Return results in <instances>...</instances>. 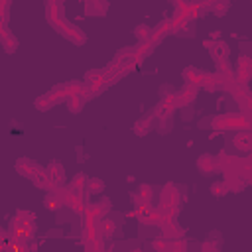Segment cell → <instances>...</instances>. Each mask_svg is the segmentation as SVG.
Returning a JSON list of instances; mask_svg holds the SVG:
<instances>
[{
    "label": "cell",
    "instance_id": "1",
    "mask_svg": "<svg viewBox=\"0 0 252 252\" xmlns=\"http://www.w3.org/2000/svg\"><path fill=\"white\" fill-rule=\"evenodd\" d=\"M45 20H47V24H49L55 32H59L61 35H65L71 43L83 45V43L87 41L85 32H83L79 26L71 24V22L65 18L63 4H49V6H45Z\"/></svg>",
    "mask_w": 252,
    "mask_h": 252
},
{
    "label": "cell",
    "instance_id": "2",
    "mask_svg": "<svg viewBox=\"0 0 252 252\" xmlns=\"http://www.w3.org/2000/svg\"><path fill=\"white\" fill-rule=\"evenodd\" d=\"M211 128L215 132H226V130H250V122L244 112H232V114H217L211 118Z\"/></svg>",
    "mask_w": 252,
    "mask_h": 252
},
{
    "label": "cell",
    "instance_id": "3",
    "mask_svg": "<svg viewBox=\"0 0 252 252\" xmlns=\"http://www.w3.org/2000/svg\"><path fill=\"white\" fill-rule=\"evenodd\" d=\"M110 211V199H102L98 203H87L85 213H83V224H93L98 222L106 213Z\"/></svg>",
    "mask_w": 252,
    "mask_h": 252
},
{
    "label": "cell",
    "instance_id": "4",
    "mask_svg": "<svg viewBox=\"0 0 252 252\" xmlns=\"http://www.w3.org/2000/svg\"><path fill=\"white\" fill-rule=\"evenodd\" d=\"M203 45L209 49V53H211V57L215 59V61H224L226 57H228V53H230V47L226 45V41H222V39H205L203 41Z\"/></svg>",
    "mask_w": 252,
    "mask_h": 252
},
{
    "label": "cell",
    "instance_id": "5",
    "mask_svg": "<svg viewBox=\"0 0 252 252\" xmlns=\"http://www.w3.org/2000/svg\"><path fill=\"white\" fill-rule=\"evenodd\" d=\"M230 94H232V98L238 102L240 112L252 110V91L248 89V85H240V83H238Z\"/></svg>",
    "mask_w": 252,
    "mask_h": 252
},
{
    "label": "cell",
    "instance_id": "6",
    "mask_svg": "<svg viewBox=\"0 0 252 252\" xmlns=\"http://www.w3.org/2000/svg\"><path fill=\"white\" fill-rule=\"evenodd\" d=\"M14 167H16V171H18L20 175H24V177H28V179H33L37 173H41V171L45 169V167H41L39 163L32 161L30 158H20Z\"/></svg>",
    "mask_w": 252,
    "mask_h": 252
},
{
    "label": "cell",
    "instance_id": "7",
    "mask_svg": "<svg viewBox=\"0 0 252 252\" xmlns=\"http://www.w3.org/2000/svg\"><path fill=\"white\" fill-rule=\"evenodd\" d=\"M167 33H173V24H171V18H165V20H161L158 26H154V28H152L150 41H152L154 45H158V43H161V41H163V37H165Z\"/></svg>",
    "mask_w": 252,
    "mask_h": 252
},
{
    "label": "cell",
    "instance_id": "8",
    "mask_svg": "<svg viewBox=\"0 0 252 252\" xmlns=\"http://www.w3.org/2000/svg\"><path fill=\"white\" fill-rule=\"evenodd\" d=\"M234 75H236V81L240 85H248V81L252 79V73H250V55H240L238 57Z\"/></svg>",
    "mask_w": 252,
    "mask_h": 252
},
{
    "label": "cell",
    "instance_id": "9",
    "mask_svg": "<svg viewBox=\"0 0 252 252\" xmlns=\"http://www.w3.org/2000/svg\"><path fill=\"white\" fill-rule=\"evenodd\" d=\"M205 75H207V71H201V69H197V67H185V69L181 71V77H183L185 85H193V87H197V89L203 87Z\"/></svg>",
    "mask_w": 252,
    "mask_h": 252
},
{
    "label": "cell",
    "instance_id": "10",
    "mask_svg": "<svg viewBox=\"0 0 252 252\" xmlns=\"http://www.w3.org/2000/svg\"><path fill=\"white\" fill-rule=\"evenodd\" d=\"M65 207H67L69 211H73L75 215H81V217H83L85 207H87L83 193H79V191H73V189H71V193H69V197H67V201H65Z\"/></svg>",
    "mask_w": 252,
    "mask_h": 252
},
{
    "label": "cell",
    "instance_id": "11",
    "mask_svg": "<svg viewBox=\"0 0 252 252\" xmlns=\"http://www.w3.org/2000/svg\"><path fill=\"white\" fill-rule=\"evenodd\" d=\"M59 102H63L61 100V96H57L53 91H47L45 94H41V96H37L35 98V108L37 110H41V112H45V110H49V108H53L55 104H59Z\"/></svg>",
    "mask_w": 252,
    "mask_h": 252
},
{
    "label": "cell",
    "instance_id": "12",
    "mask_svg": "<svg viewBox=\"0 0 252 252\" xmlns=\"http://www.w3.org/2000/svg\"><path fill=\"white\" fill-rule=\"evenodd\" d=\"M159 228H161V236H165V238H183V234H185V230H183V226L177 222V219H173V220H163Z\"/></svg>",
    "mask_w": 252,
    "mask_h": 252
},
{
    "label": "cell",
    "instance_id": "13",
    "mask_svg": "<svg viewBox=\"0 0 252 252\" xmlns=\"http://www.w3.org/2000/svg\"><path fill=\"white\" fill-rule=\"evenodd\" d=\"M0 39H2V45H4L6 53H14L18 49V39L8 30V24H0Z\"/></svg>",
    "mask_w": 252,
    "mask_h": 252
},
{
    "label": "cell",
    "instance_id": "14",
    "mask_svg": "<svg viewBox=\"0 0 252 252\" xmlns=\"http://www.w3.org/2000/svg\"><path fill=\"white\" fill-rule=\"evenodd\" d=\"M197 169L203 173V175H209L213 171L219 169V163H217V158L211 156V154H203L197 158Z\"/></svg>",
    "mask_w": 252,
    "mask_h": 252
},
{
    "label": "cell",
    "instance_id": "15",
    "mask_svg": "<svg viewBox=\"0 0 252 252\" xmlns=\"http://www.w3.org/2000/svg\"><path fill=\"white\" fill-rule=\"evenodd\" d=\"M232 144L238 152H250L252 150V130H238Z\"/></svg>",
    "mask_w": 252,
    "mask_h": 252
},
{
    "label": "cell",
    "instance_id": "16",
    "mask_svg": "<svg viewBox=\"0 0 252 252\" xmlns=\"http://www.w3.org/2000/svg\"><path fill=\"white\" fill-rule=\"evenodd\" d=\"M224 173V181H226V185H228V191H234V193H238V191H242L248 183L244 181V177L238 173V171H222Z\"/></svg>",
    "mask_w": 252,
    "mask_h": 252
},
{
    "label": "cell",
    "instance_id": "17",
    "mask_svg": "<svg viewBox=\"0 0 252 252\" xmlns=\"http://www.w3.org/2000/svg\"><path fill=\"white\" fill-rule=\"evenodd\" d=\"M154 43L150 41V39H146V41H138V45H134V61L136 63H142L146 57H150L152 53H154Z\"/></svg>",
    "mask_w": 252,
    "mask_h": 252
},
{
    "label": "cell",
    "instance_id": "18",
    "mask_svg": "<svg viewBox=\"0 0 252 252\" xmlns=\"http://www.w3.org/2000/svg\"><path fill=\"white\" fill-rule=\"evenodd\" d=\"M106 0H85V14L87 16H104L106 14Z\"/></svg>",
    "mask_w": 252,
    "mask_h": 252
},
{
    "label": "cell",
    "instance_id": "19",
    "mask_svg": "<svg viewBox=\"0 0 252 252\" xmlns=\"http://www.w3.org/2000/svg\"><path fill=\"white\" fill-rule=\"evenodd\" d=\"M163 220H165V219H163V213H161L159 209H150V211L140 219V222H142L144 226H161Z\"/></svg>",
    "mask_w": 252,
    "mask_h": 252
},
{
    "label": "cell",
    "instance_id": "20",
    "mask_svg": "<svg viewBox=\"0 0 252 252\" xmlns=\"http://www.w3.org/2000/svg\"><path fill=\"white\" fill-rule=\"evenodd\" d=\"M197 87H193V85H185L181 91H177V96H179V100H181V108L183 106H189L191 102H195V98H197Z\"/></svg>",
    "mask_w": 252,
    "mask_h": 252
},
{
    "label": "cell",
    "instance_id": "21",
    "mask_svg": "<svg viewBox=\"0 0 252 252\" xmlns=\"http://www.w3.org/2000/svg\"><path fill=\"white\" fill-rule=\"evenodd\" d=\"M32 181H33V185H35V187H39V189H45V191H53V189L57 187V183H55V181L49 177L47 169H43L41 173H37V175H35Z\"/></svg>",
    "mask_w": 252,
    "mask_h": 252
},
{
    "label": "cell",
    "instance_id": "22",
    "mask_svg": "<svg viewBox=\"0 0 252 252\" xmlns=\"http://www.w3.org/2000/svg\"><path fill=\"white\" fill-rule=\"evenodd\" d=\"M45 169H47L49 177H51L57 185H63V181H65V169H63V165H61L59 161H51Z\"/></svg>",
    "mask_w": 252,
    "mask_h": 252
},
{
    "label": "cell",
    "instance_id": "23",
    "mask_svg": "<svg viewBox=\"0 0 252 252\" xmlns=\"http://www.w3.org/2000/svg\"><path fill=\"white\" fill-rule=\"evenodd\" d=\"M91 96L89 94H77V96H69L67 98V108L73 112V114H77V112H81L83 110V106L87 104V100H89Z\"/></svg>",
    "mask_w": 252,
    "mask_h": 252
},
{
    "label": "cell",
    "instance_id": "24",
    "mask_svg": "<svg viewBox=\"0 0 252 252\" xmlns=\"http://www.w3.org/2000/svg\"><path fill=\"white\" fill-rule=\"evenodd\" d=\"M152 197H154V189H152V185L142 183L140 189H138V193L134 195V205H138V203H150Z\"/></svg>",
    "mask_w": 252,
    "mask_h": 252
},
{
    "label": "cell",
    "instance_id": "25",
    "mask_svg": "<svg viewBox=\"0 0 252 252\" xmlns=\"http://www.w3.org/2000/svg\"><path fill=\"white\" fill-rule=\"evenodd\" d=\"M201 89H205V91H209V93H215V91H220V79H219V75L213 71V73H207L205 75V81H203V87Z\"/></svg>",
    "mask_w": 252,
    "mask_h": 252
},
{
    "label": "cell",
    "instance_id": "26",
    "mask_svg": "<svg viewBox=\"0 0 252 252\" xmlns=\"http://www.w3.org/2000/svg\"><path fill=\"white\" fill-rule=\"evenodd\" d=\"M43 207L47 209V211H51V213H57L61 207H65L63 203H61V199L53 193V191H47V195H45V199H43Z\"/></svg>",
    "mask_w": 252,
    "mask_h": 252
},
{
    "label": "cell",
    "instance_id": "27",
    "mask_svg": "<svg viewBox=\"0 0 252 252\" xmlns=\"http://www.w3.org/2000/svg\"><path fill=\"white\" fill-rule=\"evenodd\" d=\"M98 228H100V234L106 238V236H112L114 230H116V222L110 219V217H102L98 220Z\"/></svg>",
    "mask_w": 252,
    "mask_h": 252
},
{
    "label": "cell",
    "instance_id": "28",
    "mask_svg": "<svg viewBox=\"0 0 252 252\" xmlns=\"http://www.w3.org/2000/svg\"><path fill=\"white\" fill-rule=\"evenodd\" d=\"M150 130H152V118L150 116H144V118H140V120L134 122V132L138 136H146Z\"/></svg>",
    "mask_w": 252,
    "mask_h": 252
},
{
    "label": "cell",
    "instance_id": "29",
    "mask_svg": "<svg viewBox=\"0 0 252 252\" xmlns=\"http://www.w3.org/2000/svg\"><path fill=\"white\" fill-rule=\"evenodd\" d=\"M87 181H89V177H87L85 173H77V175L71 179L69 187H71L73 191H79V193H83V191L87 189Z\"/></svg>",
    "mask_w": 252,
    "mask_h": 252
},
{
    "label": "cell",
    "instance_id": "30",
    "mask_svg": "<svg viewBox=\"0 0 252 252\" xmlns=\"http://www.w3.org/2000/svg\"><path fill=\"white\" fill-rule=\"evenodd\" d=\"M161 104H163L165 108H169V110H177V108H181V100H179L177 93H169V94H165V96L161 98Z\"/></svg>",
    "mask_w": 252,
    "mask_h": 252
},
{
    "label": "cell",
    "instance_id": "31",
    "mask_svg": "<svg viewBox=\"0 0 252 252\" xmlns=\"http://www.w3.org/2000/svg\"><path fill=\"white\" fill-rule=\"evenodd\" d=\"M102 238H104V236H96V238L85 240V242H83L85 250H89V252H100V250H104V240H102Z\"/></svg>",
    "mask_w": 252,
    "mask_h": 252
},
{
    "label": "cell",
    "instance_id": "32",
    "mask_svg": "<svg viewBox=\"0 0 252 252\" xmlns=\"http://www.w3.org/2000/svg\"><path fill=\"white\" fill-rule=\"evenodd\" d=\"M104 189V181L100 179V177H89V181H87V191L89 193H100Z\"/></svg>",
    "mask_w": 252,
    "mask_h": 252
},
{
    "label": "cell",
    "instance_id": "33",
    "mask_svg": "<svg viewBox=\"0 0 252 252\" xmlns=\"http://www.w3.org/2000/svg\"><path fill=\"white\" fill-rule=\"evenodd\" d=\"M134 35L138 37V41H146V39H150V35H152V28H148L146 24H138V26L134 28Z\"/></svg>",
    "mask_w": 252,
    "mask_h": 252
},
{
    "label": "cell",
    "instance_id": "34",
    "mask_svg": "<svg viewBox=\"0 0 252 252\" xmlns=\"http://www.w3.org/2000/svg\"><path fill=\"white\" fill-rule=\"evenodd\" d=\"M211 193H213L215 197H224V195L228 193L226 181H224V179H222V181H215V183L211 185Z\"/></svg>",
    "mask_w": 252,
    "mask_h": 252
},
{
    "label": "cell",
    "instance_id": "35",
    "mask_svg": "<svg viewBox=\"0 0 252 252\" xmlns=\"http://www.w3.org/2000/svg\"><path fill=\"white\" fill-rule=\"evenodd\" d=\"M154 116L158 118V120H169L171 116H173V110H169V108H165L161 102L154 108Z\"/></svg>",
    "mask_w": 252,
    "mask_h": 252
},
{
    "label": "cell",
    "instance_id": "36",
    "mask_svg": "<svg viewBox=\"0 0 252 252\" xmlns=\"http://www.w3.org/2000/svg\"><path fill=\"white\" fill-rule=\"evenodd\" d=\"M152 248L158 250V252H161V250H171V238H165V236L156 238V240L152 242Z\"/></svg>",
    "mask_w": 252,
    "mask_h": 252
},
{
    "label": "cell",
    "instance_id": "37",
    "mask_svg": "<svg viewBox=\"0 0 252 252\" xmlns=\"http://www.w3.org/2000/svg\"><path fill=\"white\" fill-rule=\"evenodd\" d=\"M108 73H106V69H91V71H87L85 73V83H91V81H96V79H102V77H106Z\"/></svg>",
    "mask_w": 252,
    "mask_h": 252
},
{
    "label": "cell",
    "instance_id": "38",
    "mask_svg": "<svg viewBox=\"0 0 252 252\" xmlns=\"http://www.w3.org/2000/svg\"><path fill=\"white\" fill-rule=\"evenodd\" d=\"M8 8H10V0H0V24H8Z\"/></svg>",
    "mask_w": 252,
    "mask_h": 252
},
{
    "label": "cell",
    "instance_id": "39",
    "mask_svg": "<svg viewBox=\"0 0 252 252\" xmlns=\"http://www.w3.org/2000/svg\"><path fill=\"white\" fill-rule=\"evenodd\" d=\"M171 250L183 252V250H187V242L183 238H171Z\"/></svg>",
    "mask_w": 252,
    "mask_h": 252
},
{
    "label": "cell",
    "instance_id": "40",
    "mask_svg": "<svg viewBox=\"0 0 252 252\" xmlns=\"http://www.w3.org/2000/svg\"><path fill=\"white\" fill-rule=\"evenodd\" d=\"M16 215L22 219V222H26V220H33L35 219V213H32V211H16Z\"/></svg>",
    "mask_w": 252,
    "mask_h": 252
},
{
    "label": "cell",
    "instance_id": "41",
    "mask_svg": "<svg viewBox=\"0 0 252 252\" xmlns=\"http://www.w3.org/2000/svg\"><path fill=\"white\" fill-rule=\"evenodd\" d=\"M24 228H26V232L33 238V236H35V230H37V226H35V219H33V220H26V222H24Z\"/></svg>",
    "mask_w": 252,
    "mask_h": 252
},
{
    "label": "cell",
    "instance_id": "42",
    "mask_svg": "<svg viewBox=\"0 0 252 252\" xmlns=\"http://www.w3.org/2000/svg\"><path fill=\"white\" fill-rule=\"evenodd\" d=\"M217 248H219V246H217L215 242H203V244H201V250H217Z\"/></svg>",
    "mask_w": 252,
    "mask_h": 252
},
{
    "label": "cell",
    "instance_id": "43",
    "mask_svg": "<svg viewBox=\"0 0 252 252\" xmlns=\"http://www.w3.org/2000/svg\"><path fill=\"white\" fill-rule=\"evenodd\" d=\"M171 2H173V6H175V8H181V6H185L189 0H171Z\"/></svg>",
    "mask_w": 252,
    "mask_h": 252
},
{
    "label": "cell",
    "instance_id": "44",
    "mask_svg": "<svg viewBox=\"0 0 252 252\" xmlns=\"http://www.w3.org/2000/svg\"><path fill=\"white\" fill-rule=\"evenodd\" d=\"M65 0H45V6H49V4H63Z\"/></svg>",
    "mask_w": 252,
    "mask_h": 252
},
{
    "label": "cell",
    "instance_id": "45",
    "mask_svg": "<svg viewBox=\"0 0 252 252\" xmlns=\"http://www.w3.org/2000/svg\"><path fill=\"white\" fill-rule=\"evenodd\" d=\"M250 73H252V57H250Z\"/></svg>",
    "mask_w": 252,
    "mask_h": 252
},
{
    "label": "cell",
    "instance_id": "46",
    "mask_svg": "<svg viewBox=\"0 0 252 252\" xmlns=\"http://www.w3.org/2000/svg\"><path fill=\"white\" fill-rule=\"evenodd\" d=\"M248 159H250V161H252V150H250V156H248Z\"/></svg>",
    "mask_w": 252,
    "mask_h": 252
}]
</instances>
